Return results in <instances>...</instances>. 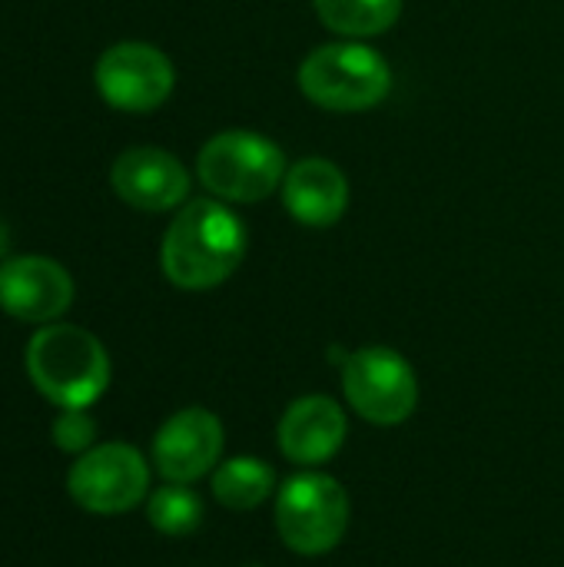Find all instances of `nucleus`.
Listing matches in <instances>:
<instances>
[{
	"label": "nucleus",
	"mask_w": 564,
	"mask_h": 567,
	"mask_svg": "<svg viewBox=\"0 0 564 567\" xmlns=\"http://www.w3.org/2000/svg\"><path fill=\"white\" fill-rule=\"evenodd\" d=\"M349 435L342 405L329 395H302L279 419V449L296 465L329 462Z\"/></svg>",
	"instance_id": "12"
},
{
	"label": "nucleus",
	"mask_w": 564,
	"mask_h": 567,
	"mask_svg": "<svg viewBox=\"0 0 564 567\" xmlns=\"http://www.w3.org/2000/svg\"><path fill=\"white\" fill-rule=\"evenodd\" d=\"M283 206L302 226H336L349 209V179L332 159L306 156L286 169Z\"/></svg>",
	"instance_id": "13"
},
{
	"label": "nucleus",
	"mask_w": 564,
	"mask_h": 567,
	"mask_svg": "<svg viewBox=\"0 0 564 567\" xmlns=\"http://www.w3.org/2000/svg\"><path fill=\"white\" fill-rule=\"evenodd\" d=\"M203 502L199 495L189 488V485H173L166 482L163 488H156L150 498H146V518L150 525L166 535V538H183V535H193L199 525H203Z\"/></svg>",
	"instance_id": "16"
},
{
	"label": "nucleus",
	"mask_w": 564,
	"mask_h": 567,
	"mask_svg": "<svg viewBox=\"0 0 564 567\" xmlns=\"http://www.w3.org/2000/svg\"><path fill=\"white\" fill-rule=\"evenodd\" d=\"M113 193L140 213H166L186 203L189 169L160 146H130L110 169Z\"/></svg>",
	"instance_id": "11"
},
{
	"label": "nucleus",
	"mask_w": 564,
	"mask_h": 567,
	"mask_svg": "<svg viewBox=\"0 0 564 567\" xmlns=\"http://www.w3.org/2000/svg\"><path fill=\"white\" fill-rule=\"evenodd\" d=\"M53 445L66 455H83L96 445V422L86 409H60L53 419Z\"/></svg>",
	"instance_id": "17"
},
{
	"label": "nucleus",
	"mask_w": 564,
	"mask_h": 567,
	"mask_svg": "<svg viewBox=\"0 0 564 567\" xmlns=\"http://www.w3.org/2000/svg\"><path fill=\"white\" fill-rule=\"evenodd\" d=\"M70 498L90 515H126L150 498V465L126 442H103L76 455L66 475Z\"/></svg>",
	"instance_id": "7"
},
{
	"label": "nucleus",
	"mask_w": 564,
	"mask_h": 567,
	"mask_svg": "<svg viewBox=\"0 0 564 567\" xmlns=\"http://www.w3.org/2000/svg\"><path fill=\"white\" fill-rule=\"evenodd\" d=\"M7 246H10V236H7V229H3V223H0V262H7L3 256H7Z\"/></svg>",
	"instance_id": "18"
},
{
	"label": "nucleus",
	"mask_w": 564,
	"mask_h": 567,
	"mask_svg": "<svg viewBox=\"0 0 564 567\" xmlns=\"http://www.w3.org/2000/svg\"><path fill=\"white\" fill-rule=\"evenodd\" d=\"M27 375L57 409H90L110 385L103 342L70 322H50L27 342Z\"/></svg>",
	"instance_id": "2"
},
{
	"label": "nucleus",
	"mask_w": 564,
	"mask_h": 567,
	"mask_svg": "<svg viewBox=\"0 0 564 567\" xmlns=\"http://www.w3.org/2000/svg\"><path fill=\"white\" fill-rule=\"evenodd\" d=\"M213 498L229 508V512H253L259 508L273 488H276V475L263 458L253 455H239L229 462H219L213 472Z\"/></svg>",
	"instance_id": "14"
},
{
	"label": "nucleus",
	"mask_w": 564,
	"mask_h": 567,
	"mask_svg": "<svg viewBox=\"0 0 564 567\" xmlns=\"http://www.w3.org/2000/svg\"><path fill=\"white\" fill-rule=\"evenodd\" d=\"M246 259V223L223 199L186 203L160 246L163 276L186 292L223 286Z\"/></svg>",
	"instance_id": "1"
},
{
	"label": "nucleus",
	"mask_w": 564,
	"mask_h": 567,
	"mask_svg": "<svg viewBox=\"0 0 564 567\" xmlns=\"http://www.w3.org/2000/svg\"><path fill=\"white\" fill-rule=\"evenodd\" d=\"M286 153L263 133L223 130L196 156L199 183L223 203H263L286 179Z\"/></svg>",
	"instance_id": "4"
},
{
	"label": "nucleus",
	"mask_w": 564,
	"mask_h": 567,
	"mask_svg": "<svg viewBox=\"0 0 564 567\" xmlns=\"http://www.w3.org/2000/svg\"><path fill=\"white\" fill-rule=\"evenodd\" d=\"M96 90L100 96L123 113H153L163 106L176 86V70L170 56L140 40L113 43L96 60Z\"/></svg>",
	"instance_id": "8"
},
{
	"label": "nucleus",
	"mask_w": 564,
	"mask_h": 567,
	"mask_svg": "<svg viewBox=\"0 0 564 567\" xmlns=\"http://www.w3.org/2000/svg\"><path fill=\"white\" fill-rule=\"evenodd\" d=\"M342 392L352 412L372 425H402L419 405V379L406 355L386 346H366L342 362Z\"/></svg>",
	"instance_id": "6"
},
{
	"label": "nucleus",
	"mask_w": 564,
	"mask_h": 567,
	"mask_svg": "<svg viewBox=\"0 0 564 567\" xmlns=\"http://www.w3.org/2000/svg\"><path fill=\"white\" fill-rule=\"evenodd\" d=\"M322 27L346 40L379 37L402 17V0H312Z\"/></svg>",
	"instance_id": "15"
},
{
	"label": "nucleus",
	"mask_w": 564,
	"mask_h": 567,
	"mask_svg": "<svg viewBox=\"0 0 564 567\" xmlns=\"http://www.w3.org/2000/svg\"><path fill=\"white\" fill-rule=\"evenodd\" d=\"M299 90L322 110L362 113L392 93V66L366 43H322L299 63Z\"/></svg>",
	"instance_id": "3"
},
{
	"label": "nucleus",
	"mask_w": 564,
	"mask_h": 567,
	"mask_svg": "<svg viewBox=\"0 0 564 567\" xmlns=\"http://www.w3.org/2000/svg\"><path fill=\"white\" fill-rule=\"evenodd\" d=\"M276 532L296 555H329L349 532V495L326 472L293 475L276 495Z\"/></svg>",
	"instance_id": "5"
},
{
	"label": "nucleus",
	"mask_w": 564,
	"mask_h": 567,
	"mask_svg": "<svg viewBox=\"0 0 564 567\" xmlns=\"http://www.w3.org/2000/svg\"><path fill=\"white\" fill-rule=\"evenodd\" d=\"M73 302L70 272L50 256H13L0 262V309L20 322L50 326Z\"/></svg>",
	"instance_id": "10"
},
{
	"label": "nucleus",
	"mask_w": 564,
	"mask_h": 567,
	"mask_svg": "<svg viewBox=\"0 0 564 567\" xmlns=\"http://www.w3.org/2000/svg\"><path fill=\"white\" fill-rule=\"evenodd\" d=\"M223 458V422L199 405L173 412L153 439V465L173 485H193Z\"/></svg>",
	"instance_id": "9"
}]
</instances>
